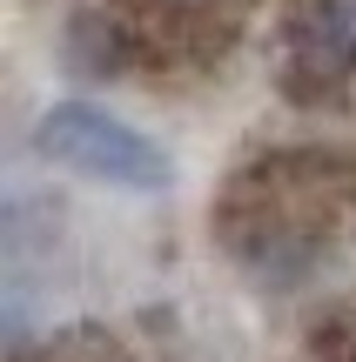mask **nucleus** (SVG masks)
I'll return each mask as SVG.
<instances>
[{
  "label": "nucleus",
  "mask_w": 356,
  "mask_h": 362,
  "mask_svg": "<svg viewBox=\"0 0 356 362\" xmlns=\"http://www.w3.org/2000/svg\"><path fill=\"white\" fill-rule=\"evenodd\" d=\"M34 148L54 168L101 181V188H128V194H161L175 181V161L142 128H128L121 115H108L94 101H54L34 128Z\"/></svg>",
  "instance_id": "nucleus-1"
},
{
  "label": "nucleus",
  "mask_w": 356,
  "mask_h": 362,
  "mask_svg": "<svg viewBox=\"0 0 356 362\" xmlns=\"http://www.w3.org/2000/svg\"><path fill=\"white\" fill-rule=\"evenodd\" d=\"M303 54L316 67H356V0H316V13L303 21Z\"/></svg>",
  "instance_id": "nucleus-2"
}]
</instances>
